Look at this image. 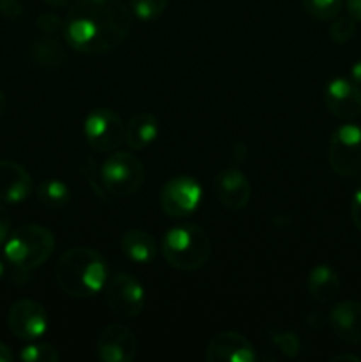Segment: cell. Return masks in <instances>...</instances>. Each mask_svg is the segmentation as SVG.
Here are the masks:
<instances>
[{
  "instance_id": "27",
  "label": "cell",
  "mask_w": 361,
  "mask_h": 362,
  "mask_svg": "<svg viewBox=\"0 0 361 362\" xmlns=\"http://www.w3.org/2000/svg\"><path fill=\"white\" fill-rule=\"evenodd\" d=\"M81 173H84L85 177H87V182L91 184L92 191H94V194H98L101 200L106 202V193L108 191L105 189V186H103V180H101V175L98 173V170H96L94 163H92L91 158L85 159V165H81Z\"/></svg>"
},
{
  "instance_id": "20",
  "label": "cell",
  "mask_w": 361,
  "mask_h": 362,
  "mask_svg": "<svg viewBox=\"0 0 361 362\" xmlns=\"http://www.w3.org/2000/svg\"><path fill=\"white\" fill-rule=\"evenodd\" d=\"M32 60L42 69H57L66 60V52L62 45L53 35L45 34V37L35 39L30 48Z\"/></svg>"
},
{
  "instance_id": "10",
  "label": "cell",
  "mask_w": 361,
  "mask_h": 362,
  "mask_svg": "<svg viewBox=\"0 0 361 362\" xmlns=\"http://www.w3.org/2000/svg\"><path fill=\"white\" fill-rule=\"evenodd\" d=\"M7 325L18 339L35 341L48 331V313L34 299H20L9 308Z\"/></svg>"
},
{
  "instance_id": "16",
  "label": "cell",
  "mask_w": 361,
  "mask_h": 362,
  "mask_svg": "<svg viewBox=\"0 0 361 362\" xmlns=\"http://www.w3.org/2000/svg\"><path fill=\"white\" fill-rule=\"evenodd\" d=\"M32 193V177L20 163L0 161V202L18 204Z\"/></svg>"
},
{
  "instance_id": "17",
  "label": "cell",
  "mask_w": 361,
  "mask_h": 362,
  "mask_svg": "<svg viewBox=\"0 0 361 362\" xmlns=\"http://www.w3.org/2000/svg\"><path fill=\"white\" fill-rule=\"evenodd\" d=\"M308 292L319 304H329L340 296L342 281L335 269L329 265H317L308 274Z\"/></svg>"
},
{
  "instance_id": "11",
  "label": "cell",
  "mask_w": 361,
  "mask_h": 362,
  "mask_svg": "<svg viewBox=\"0 0 361 362\" xmlns=\"http://www.w3.org/2000/svg\"><path fill=\"white\" fill-rule=\"evenodd\" d=\"M96 354L103 362H131L138 354L134 332L124 324H110L99 332Z\"/></svg>"
},
{
  "instance_id": "24",
  "label": "cell",
  "mask_w": 361,
  "mask_h": 362,
  "mask_svg": "<svg viewBox=\"0 0 361 362\" xmlns=\"http://www.w3.org/2000/svg\"><path fill=\"white\" fill-rule=\"evenodd\" d=\"M20 359L25 362H57L60 356L55 346L48 343H30L21 349Z\"/></svg>"
},
{
  "instance_id": "12",
  "label": "cell",
  "mask_w": 361,
  "mask_h": 362,
  "mask_svg": "<svg viewBox=\"0 0 361 362\" xmlns=\"http://www.w3.org/2000/svg\"><path fill=\"white\" fill-rule=\"evenodd\" d=\"M324 105L333 117L340 120H354L361 113V90L356 81L335 78L326 85Z\"/></svg>"
},
{
  "instance_id": "5",
  "label": "cell",
  "mask_w": 361,
  "mask_h": 362,
  "mask_svg": "<svg viewBox=\"0 0 361 362\" xmlns=\"http://www.w3.org/2000/svg\"><path fill=\"white\" fill-rule=\"evenodd\" d=\"M99 175L105 189L113 197H131L145 182L144 165L131 152H112L103 163Z\"/></svg>"
},
{
  "instance_id": "32",
  "label": "cell",
  "mask_w": 361,
  "mask_h": 362,
  "mask_svg": "<svg viewBox=\"0 0 361 362\" xmlns=\"http://www.w3.org/2000/svg\"><path fill=\"white\" fill-rule=\"evenodd\" d=\"M326 324H329V317H326L324 313H310L306 317V325H310L315 331L322 329Z\"/></svg>"
},
{
  "instance_id": "21",
  "label": "cell",
  "mask_w": 361,
  "mask_h": 362,
  "mask_svg": "<svg viewBox=\"0 0 361 362\" xmlns=\"http://www.w3.org/2000/svg\"><path fill=\"white\" fill-rule=\"evenodd\" d=\"M38 200L48 209H62L69 204L71 191L66 182L59 179H48L39 184Z\"/></svg>"
},
{
  "instance_id": "9",
  "label": "cell",
  "mask_w": 361,
  "mask_h": 362,
  "mask_svg": "<svg viewBox=\"0 0 361 362\" xmlns=\"http://www.w3.org/2000/svg\"><path fill=\"white\" fill-rule=\"evenodd\" d=\"M106 304L119 318H134L145 306L144 286L131 274H117L106 283Z\"/></svg>"
},
{
  "instance_id": "15",
  "label": "cell",
  "mask_w": 361,
  "mask_h": 362,
  "mask_svg": "<svg viewBox=\"0 0 361 362\" xmlns=\"http://www.w3.org/2000/svg\"><path fill=\"white\" fill-rule=\"evenodd\" d=\"M329 325L340 341L347 345H361V303L343 300L329 313Z\"/></svg>"
},
{
  "instance_id": "37",
  "label": "cell",
  "mask_w": 361,
  "mask_h": 362,
  "mask_svg": "<svg viewBox=\"0 0 361 362\" xmlns=\"http://www.w3.org/2000/svg\"><path fill=\"white\" fill-rule=\"evenodd\" d=\"M48 6H53V7H67L71 6V4H74L76 0H45Z\"/></svg>"
},
{
  "instance_id": "39",
  "label": "cell",
  "mask_w": 361,
  "mask_h": 362,
  "mask_svg": "<svg viewBox=\"0 0 361 362\" xmlns=\"http://www.w3.org/2000/svg\"><path fill=\"white\" fill-rule=\"evenodd\" d=\"M2 274H4V264L0 262V278H2Z\"/></svg>"
},
{
  "instance_id": "25",
  "label": "cell",
  "mask_w": 361,
  "mask_h": 362,
  "mask_svg": "<svg viewBox=\"0 0 361 362\" xmlns=\"http://www.w3.org/2000/svg\"><path fill=\"white\" fill-rule=\"evenodd\" d=\"M357 21L353 16H336L335 21L329 27V37L336 45H345L350 39L356 35L357 32Z\"/></svg>"
},
{
  "instance_id": "31",
  "label": "cell",
  "mask_w": 361,
  "mask_h": 362,
  "mask_svg": "<svg viewBox=\"0 0 361 362\" xmlns=\"http://www.w3.org/2000/svg\"><path fill=\"white\" fill-rule=\"evenodd\" d=\"M350 218H353L354 226L361 232V187L354 193L353 202H350Z\"/></svg>"
},
{
  "instance_id": "6",
  "label": "cell",
  "mask_w": 361,
  "mask_h": 362,
  "mask_svg": "<svg viewBox=\"0 0 361 362\" xmlns=\"http://www.w3.org/2000/svg\"><path fill=\"white\" fill-rule=\"evenodd\" d=\"M329 166L340 177L361 173V127L343 124L333 133L328 152Z\"/></svg>"
},
{
  "instance_id": "3",
  "label": "cell",
  "mask_w": 361,
  "mask_h": 362,
  "mask_svg": "<svg viewBox=\"0 0 361 362\" xmlns=\"http://www.w3.org/2000/svg\"><path fill=\"white\" fill-rule=\"evenodd\" d=\"M163 257L177 271H198L211 258V239L202 226L193 223L173 226L161 243Z\"/></svg>"
},
{
  "instance_id": "14",
  "label": "cell",
  "mask_w": 361,
  "mask_h": 362,
  "mask_svg": "<svg viewBox=\"0 0 361 362\" xmlns=\"http://www.w3.org/2000/svg\"><path fill=\"white\" fill-rule=\"evenodd\" d=\"M212 189L219 204L229 211H243L251 198L250 180L237 168H227L212 180Z\"/></svg>"
},
{
  "instance_id": "8",
  "label": "cell",
  "mask_w": 361,
  "mask_h": 362,
  "mask_svg": "<svg viewBox=\"0 0 361 362\" xmlns=\"http://www.w3.org/2000/svg\"><path fill=\"white\" fill-rule=\"evenodd\" d=\"M202 200V187L193 177L179 175L170 179L161 187L159 204L170 218H188L198 209Z\"/></svg>"
},
{
  "instance_id": "2",
  "label": "cell",
  "mask_w": 361,
  "mask_h": 362,
  "mask_svg": "<svg viewBox=\"0 0 361 362\" xmlns=\"http://www.w3.org/2000/svg\"><path fill=\"white\" fill-rule=\"evenodd\" d=\"M55 279L64 293L88 299L108 283V265L96 250L76 246L62 253L55 265Z\"/></svg>"
},
{
  "instance_id": "35",
  "label": "cell",
  "mask_w": 361,
  "mask_h": 362,
  "mask_svg": "<svg viewBox=\"0 0 361 362\" xmlns=\"http://www.w3.org/2000/svg\"><path fill=\"white\" fill-rule=\"evenodd\" d=\"M14 359L13 352H11V349L7 345H4L2 341H0V362H11Z\"/></svg>"
},
{
  "instance_id": "13",
  "label": "cell",
  "mask_w": 361,
  "mask_h": 362,
  "mask_svg": "<svg viewBox=\"0 0 361 362\" xmlns=\"http://www.w3.org/2000/svg\"><path fill=\"white\" fill-rule=\"evenodd\" d=\"M205 359L209 362H253L255 350L243 334L223 331L209 339Z\"/></svg>"
},
{
  "instance_id": "38",
  "label": "cell",
  "mask_w": 361,
  "mask_h": 362,
  "mask_svg": "<svg viewBox=\"0 0 361 362\" xmlns=\"http://www.w3.org/2000/svg\"><path fill=\"white\" fill-rule=\"evenodd\" d=\"M4 112H6V95L0 90V119L4 117Z\"/></svg>"
},
{
  "instance_id": "36",
  "label": "cell",
  "mask_w": 361,
  "mask_h": 362,
  "mask_svg": "<svg viewBox=\"0 0 361 362\" xmlns=\"http://www.w3.org/2000/svg\"><path fill=\"white\" fill-rule=\"evenodd\" d=\"M350 74H353V80L356 81L357 85H361V60H357V62L354 64Z\"/></svg>"
},
{
  "instance_id": "23",
  "label": "cell",
  "mask_w": 361,
  "mask_h": 362,
  "mask_svg": "<svg viewBox=\"0 0 361 362\" xmlns=\"http://www.w3.org/2000/svg\"><path fill=\"white\" fill-rule=\"evenodd\" d=\"M269 339L273 345L287 357V359H296L301 352V341L296 332L292 331H269Z\"/></svg>"
},
{
  "instance_id": "26",
  "label": "cell",
  "mask_w": 361,
  "mask_h": 362,
  "mask_svg": "<svg viewBox=\"0 0 361 362\" xmlns=\"http://www.w3.org/2000/svg\"><path fill=\"white\" fill-rule=\"evenodd\" d=\"M168 0H131V13L140 20L149 21L165 13Z\"/></svg>"
},
{
  "instance_id": "1",
  "label": "cell",
  "mask_w": 361,
  "mask_h": 362,
  "mask_svg": "<svg viewBox=\"0 0 361 362\" xmlns=\"http://www.w3.org/2000/svg\"><path fill=\"white\" fill-rule=\"evenodd\" d=\"M120 0H78L64 20L67 45L80 53H106L122 45L133 27Z\"/></svg>"
},
{
  "instance_id": "30",
  "label": "cell",
  "mask_w": 361,
  "mask_h": 362,
  "mask_svg": "<svg viewBox=\"0 0 361 362\" xmlns=\"http://www.w3.org/2000/svg\"><path fill=\"white\" fill-rule=\"evenodd\" d=\"M11 232V216L7 209L4 207V202H0V246L7 240Z\"/></svg>"
},
{
  "instance_id": "33",
  "label": "cell",
  "mask_w": 361,
  "mask_h": 362,
  "mask_svg": "<svg viewBox=\"0 0 361 362\" xmlns=\"http://www.w3.org/2000/svg\"><path fill=\"white\" fill-rule=\"evenodd\" d=\"M345 4L350 16L361 23V0H345Z\"/></svg>"
},
{
  "instance_id": "22",
  "label": "cell",
  "mask_w": 361,
  "mask_h": 362,
  "mask_svg": "<svg viewBox=\"0 0 361 362\" xmlns=\"http://www.w3.org/2000/svg\"><path fill=\"white\" fill-rule=\"evenodd\" d=\"M303 7L319 21H331L342 11V0H303Z\"/></svg>"
},
{
  "instance_id": "18",
  "label": "cell",
  "mask_w": 361,
  "mask_h": 362,
  "mask_svg": "<svg viewBox=\"0 0 361 362\" xmlns=\"http://www.w3.org/2000/svg\"><path fill=\"white\" fill-rule=\"evenodd\" d=\"M159 124L152 113H137L126 124V144L133 151H144L145 147L152 144L158 138Z\"/></svg>"
},
{
  "instance_id": "29",
  "label": "cell",
  "mask_w": 361,
  "mask_h": 362,
  "mask_svg": "<svg viewBox=\"0 0 361 362\" xmlns=\"http://www.w3.org/2000/svg\"><path fill=\"white\" fill-rule=\"evenodd\" d=\"M23 14V6L18 0H0V16L6 20H16Z\"/></svg>"
},
{
  "instance_id": "34",
  "label": "cell",
  "mask_w": 361,
  "mask_h": 362,
  "mask_svg": "<svg viewBox=\"0 0 361 362\" xmlns=\"http://www.w3.org/2000/svg\"><path fill=\"white\" fill-rule=\"evenodd\" d=\"M331 362H361V357L353 356V354H340V356H335L329 359Z\"/></svg>"
},
{
  "instance_id": "28",
  "label": "cell",
  "mask_w": 361,
  "mask_h": 362,
  "mask_svg": "<svg viewBox=\"0 0 361 362\" xmlns=\"http://www.w3.org/2000/svg\"><path fill=\"white\" fill-rule=\"evenodd\" d=\"M38 28L42 34L55 35L59 32H64V20L53 13H42L38 18Z\"/></svg>"
},
{
  "instance_id": "4",
  "label": "cell",
  "mask_w": 361,
  "mask_h": 362,
  "mask_svg": "<svg viewBox=\"0 0 361 362\" xmlns=\"http://www.w3.org/2000/svg\"><path fill=\"white\" fill-rule=\"evenodd\" d=\"M55 247V237L46 226L23 225L14 230L6 240L4 253L9 264L21 272L41 267Z\"/></svg>"
},
{
  "instance_id": "19",
  "label": "cell",
  "mask_w": 361,
  "mask_h": 362,
  "mask_svg": "<svg viewBox=\"0 0 361 362\" xmlns=\"http://www.w3.org/2000/svg\"><path fill=\"white\" fill-rule=\"evenodd\" d=\"M120 247H122V253L137 264H149L154 260L156 253H158L156 240L152 239L151 233L138 228L127 230L124 233L120 239Z\"/></svg>"
},
{
  "instance_id": "7",
  "label": "cell",
  "mask_w": 361,
  "mask_h": 362,
  "mask_svg": "<svg viewBox=\"0 0 361 362\" xmlns=\"http://www.w3.org/2000/svg\"><path fill=\"white\" fill-rule=\"evenodd\" d=\"M84 134L87 144L96 152H115L126 136V126L113 110L96 108L84 122Z\"/></svg>"
}]
</instances>
